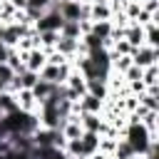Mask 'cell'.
<instances>
[{"instance_id": "cell-1", "label": "cell", "mask_w": 159, "mask_h": 159, "mask_svg": "<svg viewBox=\"0 0 159 159\" xmlns=\"http://www.w3.org/2000/svg\"><path fill=\"white\" fill-rule=\"evenodd\" d=\"M62 22H65V20H62V15H60L55 7H50L47 12H42V17H40L32 27H35V32H47V30H50V32H60Z\"/></svg>"}, {"instance_id": "cell-2", "label": "cell", "mask_w": 159, "mask_h": 159, "mask_svg": "<svg viewBox=\"0 0 159 159\" xmlns=\"http://www.w3.org/2000/svg\"><path fill=\"white\" fill-rule=\"evenodd\" d=\"M132 65H137V67H152V65H159V50L157 47H147V45H142V47H137L134 52H132Z\"/></svg>"}, {"instance_id": "cell-3", "label": "cell", "mask_w": 159, "mask_h": 159, "mask_svg": "<svg viewBox=\"0 0 159 159\" xmlns=\"http://www.w3.org/2000/svg\"><path fill=\"white\" fill-rule=\"evenodd\" d=\"M22 62H25V70L40 72V70L47 65V55H45V50L35 47V50H30V52H22Z\"/></svg>"}, {"instance_id": "cell-4", "label": "cell", "mask_w": 159, "mask_h": 159, "mask_svg": "<svg viewBox=\"0 0 159 159\" xmlns=\"http://www.w3.org/2000/svg\"><path fill=\"white\" fill-rule=\"evenodd\" d=\"M52 7L62 15V20H80V2L77 0H55Z\"/></svg>"}, {"instance_id": "cell-5", "label": "cell", "mask_w": 159, "mask_h": 159, "mask_svg": "<svg viewBox=\"0 0 159 159\" xmlns=\"http://www.w3.org/2000/svg\"><path fill=\"white\" fill-rule=\"evenodd\" d=\"M15 99H17V109H20V112H35V114H37L40 104H37V99L32 97L30 89H20V92H15Z\"/></svg>"}, {"instance_id": "cell-6", "label": "cell", "mask_w": 159, "mask_h": 159, "mask_svg": "<svg viewBox=\"0 0 159 159\" xmlns=\"http://www.w3.org/2000/svg\"><path fill=\"white\" fill-rule=\"evenodd\" d=\"M77 45H80V40H70V37H60L57 40V45H55V50L65 57V60H75L77 57Z\"/></svg>"}, {"instance_id": "cell-7", "label": "cell", "mask_w": 159, "mask_h": 159, "mask_svg": "<svg viewBox=\"0 0 159 159\" xmlns=\"http://www.w3.org/2000/svg\"><path fill=\"white\" fill-rule=\"evenodd\" d=\"M102 124H104V119H102V114H80V127H82V132H94V134H99L102 132Z\"/></svg>"}, {"instance_id": "cell-8", "label": "cell", "mask_w": 159, "mask_h": 159, "mask_svg": "<svg viewBox=\"0 0 159 159\" xmlns=\"http://www.w3.org/2000/svg\"><path fill=\"white\" fill-rule=\"evenodd\" d=\"M124 40L137 50V47H142L144 45V27H139V25H134V22H129L127 27H124Z\"/></svg>"}, {"instance_id": "cell-9", "label": "cell", "mask_w": 159, "mask_h": 159, "mask_svg": "<svg viewBox=\"0 0 159 159\" xmlns=\"http://www.w3.org/2000/svg\"><path fill=\"white\" fill-rule=\"evenodd\" d=\"M65 87H67V89H72V92H77L80 97H82V94H87V80H84V77L75 70V67H72L70 77L65 80Z\"/></svg>"}, {"instance_id": "cell-10", "label": "cell", "mask_w": 159, "mask_h": 159, "mask_svg": "<svg viewBox=\"0 0 159 159\" xmlns=\"http://www.w3.org/2000/svg\"><path fill=\"white\" fill-rule=\"evenodd\" d=\"M80 144H82V157H92V154L99 149V134H94V132H82Z\"/></svg>"}, {"instance_id": "cell-11", "label": "cell", "mask_w": 159, "mask_h": 159, "mask_svg": "<svg viewBox=\"0 0 159 159\" xmlns=\"http://www.w3.org/2000/svg\"><path fill=\"white\" fill-rule=\"evenodd\" d=\"M87 94H92V97H97V99H107L109 97V89H107V82H102V80H87Z\"/></svg>"}, {"instance_id": "cell-12", "label": "cell", "mask_w": 159, "mask_h": 159, "mask_svg": "<svg viewBox=\"0 0 159 159\" xmlns=\"http://www.w3.org/2000/svg\"><path fill=\"white\" fill-rule=\"evenodd\" d=\"M52 89H55V84H50V82H45V80H37V84H35L30 92H32V97L37 99V104H42V102L52 94Z\"/></svg>"}, {"instance_id": "cell-13", "label": "cell", "mask_w": 159, "mask_h": 159, "mask_svg": "<svg viewBox=\"0 0 159 159\" xmlns=\"http://www.w3.org/2000/svg\"><path fill=\"white\" fill-rule=\"evenodd\" d=\"M144 45L159 50V22H149V25H144Z\"/></svg>"}, {"instance_id": "cell-14", "label": "cell", "mask_w": 159, "mask_h": 159, "mask_svg": "<svg viewBox=\"0 0 159 159\" xmlns=\"http://www.w3.org/2000/svg\"><path fill=\"white\" fill-rule=\"evenodd\" d=\"M5 65L15 72V75H20L22 70H25V62H22V52H17L15 47H10V52H7V60H5Z\"/></svg>"}, {"instance_id": "cell-15", "label": "cell", "mask_w": 159, "mask_h": 159, "mask_svg": "<svg viewBox=\"0 0 159 159\" xmlns=\"http://www.w3.org/2000/svg\"><path fill=\"white\" fill-rule=\"evenodd\" d=\"M15 109H17L15 94L7 92V89H2V92H0V114H10V112H15Z\"/></svg>"}, {"instance_id": "cell-16", "label": "cell", "mask_w": 159, "mask_h": 159, "mask_svg": "<svg viewBox=\"0 0 159 159\" xmlns=\"http://www.w3.org/2000/svg\"><path fill=\"white\" fill-rule=\"evenodd\" d=\"M60 37H70V40H80L82 32H80V25L77 20H65L62 27H60Z\"/></svg>"}, {"instance_id": "cell-17", "label": "cell", "mask_w": 159, "mask_h": 159, "mask_svg": "<svg viewBox=\"0 0 159 159\" xmlns=\"http://www.w3.org/2000/svg\"><path fill=\"white\" fill-rule=\"evenodd\" d=\"M142 82H144V87H159V65L144 67L142 70Z\"/></svg>"}, {"instance_id": "cell-18", "label": "cell", "mask_w": 159, "mask_h": 159, "mask_svg": "<svg viewBox=\"0 0 159 159\" xmlns=\"http://www.w3.org/2000/svg\"><path fill=\"white\" fill-rule=\"evenodd\" d=\"M92 35H94V37H99L102 42H104V40H109V35H112V22H109V20L92 22Z\"/></svg>"}, {"instance_id": "cell-19", "label": "cell", "mask_w": 159, "mask_h": 159, "mask_svg": "<svg viewBox=\"0 0 159 159\" xmlns=\"http://www.w3.org/2000/svg\"><path fill=\"white\" fill-rule=\"evenodd\" d=\"M37 72H30V70H22L20 75H17V82H20V89H32L35 84H37Z\"/></svg>"}, {"instance_id": "cell-20", "label": "cell", "mask_w": 159, "mask_h": 159, "mask_svg": "<svg viewBox=\"0 0 159 159\" xmlns=\"http://www.w3.org/2000/svg\"><path fill=\"white\" fill-rule=\"evenodd\" d=\"M15 12H17V7H12L7 0H0V25L12 22L15 20Z\"/></svg>"}, {"instance_id": "cell-21", "label": "cell", "mask_w": 159, "mask_h": 159, "mask_svg": "<svg viewBox=\"0 0 159 159\" xmlns=\"http://www.w3.org/2000/svg\"><path fill=\"white\" fill-rule=\"evenodd\" d=\"M114 159H132L134 157V149L129 147V142H124L122 137H119V142H117V149H114V154H112Z\"/></svg>"}, {"instance_id": "cell-22", "label": "cell", "mask_w": 159, "mask_h": 159, "mask_svg": "<svg viewBox=\"0 0 159 159\" xmlns=\"http://www.w3.org/2000/svg\"><path fill=\"white\" fill-rule=\"evenodd\" d=\"M132 52H134V47H132L127 40H117V42L112 45V50H109V55H117V57H122V55L132 57Z\"/></svg>"}, {"instance_id": "cell-23", "label": "cell", "mask_w": 159, "mask_h": 159, "mask_svg": "<svg viewBox=\"0 0 159 159\" xmlns=\"http://www.w3.org/2000/svg\"><path fill=\"white\" fill-rule=\"evenodd\" d=\"M117 142L119 139H109V137H99V154H104V157H112L114 154V149H117Z\"/></svg>"}, {"instance_id": "cell-24", "label": "cell", "mask_w": 159, "mask_h": 159, "mask_svg": "<svg viewBox=\"0 0 159 159\" xmlns=\"http://www.w3.org/2000/svg\"><path fill=\"white\" fill-rule=\"evenodd\" d=\"M12 77H15V72L2 62V65H0V92H2V89H7V84H10V80H12Z\"/></svg>"}, {"instance_id": "cell-25", "label": "cell", "mask_w": 159, "mask_h": 159, "mask_svg": "<svg viewBox=\"0 0 159 159\" xmlns=\"http://www.w3.org/2000/svg\"><path fill=\"white\" fill-rule=\"evenodd\" d=\"M52 2H55V0H27L25 7H32V10H40V12H47V10L52 7Z\"/></svg>"}, {"instance_id": "cell-26", "label": "cell", "mask_w": 159, "mask_h": 159, "mask_svg": "<svg viewBox=\"0 0 159 159\" xmlns=\"http://www.w3.org/2000/svg\"><path fill=\"white\" fill-rule=\"evenodd\" d=\"M122 77H124V84H127V82H137V80H142V67L132 65V67H129V70H127Z\"/></svg>"}, {"instance_id": "cell-27", "label": "cell", "mask_w": 159, "mask_h": 159, "mask_svg": "<svg viewBox=\"0 0 159 159\" xmlns=\"http://www.w3.org/2000/svg\"><path fill=\"white\" fill-rule=\"evenodd\" d=\"M45 55H47V65H65V62H70V60H65L57 50H47Z\"/></svg>"}, {"instance_id": "cell-28", "label": "cell", "mask_w": 159, "mask_h": 159, "mask_svg": "<svg viewBox=\"0 0 159 159\" xmlns=\"http://www.w3.org/2000/svg\"><path fill=\"white\" fill-rule=\"evenodd\" d=\"M142 10H147L149 15H157V12H159V0H147V2L142 5Z\"/></svg>"}, {"instance_id": "cell-29", "label": "cell", "mask_w": 159, "mask_h": 159, "mask_svg": "<svg viewBox=\"0 0 159 159\" xmlns=\"http://www.w3.org/2000/svg\"><path fill=\"white\" fill-rule=\"evenodd\" d=\"M77 25H80V32L82 35H89L92 32V20H77Z\"/></svg>"}, {"instance_id": "cell-30", "label": "cell", "mask_w": 159, "mask_h": 159, "mask_svg": "<svg viewBox=\"0 0 159 159\" xmlns=\"http://www.w3.org/2000/svg\"><path fill=\"white\" fill-rule=\"evenodd\" d=\"M7 52H10V47H7V45H2V42H0V65H2V62H5V60H7Z\"/></svg>"}, {"instance_id": "cell-31", "label": "cell", "mask_w": 159, "mask_h": 159, "mask_svg": "<svg viewBox=\"0 0 159 159\" xmlns=\"http://www.w3.org/2000/svg\"><path fill=\"white\" fill-rule=\"evenodd\" d=\"M12 7H17V10H25V5H27V0H7Z\"/></svg>"}, {"instance_id": "cell-32", "label": "cell", "mask_w": 159, "mask_h": 159, "mask_svg": "<svg viewBox=\"0 0 159 159\" xmlns=\"http://www.w3.org/2000/svg\"><path fill=\"white\" fill-rule=\"evenodd\" d=\"M87 159H109V157H104V154H99V152H94L92 157H87Z\"/></svg>"}, {"instance_id": "cell-33", "label": "cell", "mask_w": 159, "mask_h": 159, "mask_svg": "<svg viewBox=\"0 0 159 159\" xmlns=\"http://www.w3.org/2000/svg\"><path fill=\"white\" fill-rule=\"evenodd\" d=\"M77 2H82V5H92L94 0H77Z\"/></svg>"}, {"instance_id": "cell-34", "label": "cell", "mask_w": 159, "mask_h": 159, "mask_svg": "<svg viewBox=\"0 0 159 159\" xmlns=\"http://www.w3.org/2000/svg\"><path fill=\"white\" fill-rule=\"evenodd\" d=\"M132 159H147V157H142V154H134V157H132Z\"/></svg>"}, {"instance_id": "cell-35", "label": "cell", "mask_w": 159, "mask_h": 159, "mask_svg": "<svg viewBox=\"0 0 159 159\" xmlns=\"http://www.w3.org/2000/svg\"><path fill=\"white\" fill-rule=\"evenodd\" d=\"M109 159H114V157H109Z\"/></svg>"}, {"instance_id": "cell-36", "label": "cell", "mask_w": 159, "mask_h": 159, "mask_svg": "<svg viewBox=\"0 0 159 159\" xmlns=\"http://www.w3.org/2000/svg\"><path fill=\"white\" fill-rule=\"evenodd\" d=\"M0 144H2V139H0Z\"/></svg>"}]
</instances>
